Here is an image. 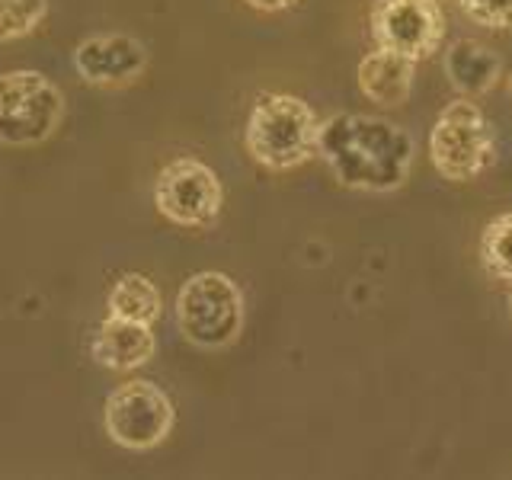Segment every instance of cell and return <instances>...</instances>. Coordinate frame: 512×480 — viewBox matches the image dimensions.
<instances>
[{"label": "cell", "instance_id": "obj_11", "mask_svg": "<svg viewBox=\"0 0 512 480\" xmlns=\"http://www.w3.org/2000/svg\"><path fill=\"white\" fill-rule=\"evenodd\" d=\"M413 74H416V61L404 58L388 48H375L359 61V90L368 103L384 106V109H397L410 100L413 90Z\"/></svg>", "mask_w": 512, "mask_h": 480}, {"label": "cell", "instance_id": "obj_9", "mask_svg": "<svg viewBox=\"0 0 512 480\" xmlns=\"http://www.w3.org/2000/svg\"><path fill=\"white\" fill-rule=\"evenodd\" d=\"M74 71L93 87H125L148 68V48L125 32H100L74 48Z\"/></svg>", "mask_w": 512, "mask_h": 480}, {"label": "cell", "instance_id": "obj_7", "mask_svg": "<svg viewBox=\"0 0 512 480\" xmlns=\"http://www.w3.org/2000/svg\"><path fill=\"white\" fill-rule=\"evenodd\" d=\"M154 205L176 228H212L224 208L218 173L196 157H176L160 167L154 180Z\"/></svg>", "mask_w": 512, "mask_h": 480}, {"label": "cell", "instance_id": "obj_16", "mask_svg": "<svg viewBox=\"0 0 512 480\" xmlns=\"http://www.w3.org/2000/svg\"><path fill=\"white\" fill-rule=\"evenodd\" d=\"M474 23L490 29H512V0H458Z\"/></svg>", "mask_w": 512, "mask_h": 480}, {"label": "cell", "instance_id": "obj_5", "mask_svg": "<svg viewBox=\"0 0 512 480\" xmlns=\"http://www.w3.org/2000/svg\"><path fill=\"white\" fill-rule=\"evenodd\" d=\"M64 119V93L42 71L0 74V144L32 148L48 141Z\"/></svg>", "mask_w": 512, "mask_h": 480}, {"label": "cell", "instance_id": "obj_3", "mask_svg": "<svg viewBox=\"0 0 512 480\" xmlns=\"http://www.w3.org/2000/svg\"><path fill=\"white\" fill-rule=\"evenodd\" d=\"M173 314L186 343L199 349H224L244 330V292L231 276L205 269L180 285Z\"/></svg>", "mask_w": 512, "mask_h": 480}, {"label": "cell", "instance_id": "obj_1", "mask_svg": "<svg viewBox=\"0 0 512 480\" xmlns=\"http://www.w3.org/2000/svg\"><path fill=\"white\" fill-rule=\"evenodd\" d=\"M416 144L400 125L365 116V112H336L320 122L317 157L336 176V183L359 192H394L413 170Z\"/></svg>", "mask_w": 512, "mask_h": 480}, {"label": "cell", "instance_id": "obj_17", "mask_svg": "<svg viewBox=\"0 0 512 480\" xmlns=\"http://www.w3.org/2000/svg\"><path fill=\"white\" fill-rule=\"evenodd\" d=\"M244 4L253 7V10H260V13H282L288 7H295L298 0H244Z\"/></svg>", "mask_w": 512, "mask_h": 480}, {"label": "cell", "instance_id": "obj_19", "mask_svg": "<svg viewBox=\"0 0 512 480\" xmlns=\"http://www.w3.org/2000/svg\"><path fill=\"white\" fill-rule=\"evenodd\" d=\"M509 311H512V288H509Z\"/></svg>", "mask_w": 512, "mask_h": 480}, {"label": "cell", "instance_id": "obj_15", "mask_svg": "<svg viewBox=\"0 0 512 480\" xmlns=\"http://www.w3.org/2000/svg\"><path fill=\"white\" fill-rule=\"evenodd\" d=\"M48 16V0H0V42L32 36Z\"/></svg>", "mask_w": 512, "mask_h": 480}, {"label": "cell", "instance_id": "obj_2", "mask_svg": "<svg viewBox=\"0 0 512 480\" xmlns=\"http://www.w3.org/2000/svg\"><path fill=\"white\" fill-rule=\"evenodd\" d=\"M320 119L292 93H263L247 116L244 144L250 157L266 170H295L317 154Z\"/></svg>", "mask_w": 512, "mask_h": 480}, {"label": "cell", "instance_id": "obj_4", "mask_svg": "<svg viewBox=\"0 0 512 480\" xmlns=\"http://www.w3.org/2000/svg\"><path fill=\"white\" fill-rule=\"evenodd\" d=\"M429 160L448 183H471L496 160V135L471 96L452 100L429 132Z\"/></svg>", "mask_w": 512, "mask_h": 480}, {"label": "cell", "instance_id": "obj_14", "mask_svg": "<svg viewBox=\"0 0 512 480\" xmlns=\"http://www.w3.org/2000/svg\"><path fill=\"white\" fill-rule=\"evenodd\" d=\"M480 263L490 276L512 282V212L493 218L480 234Z\"/></svg>", "mask_w": 512, "mask_h": 480}, {"label": "cell", "instance_id": "obj_13", "mask_svg": "<svg viewBox=\"0 0 512 480\" xmlns=\"http://www.w3.org/2000/svg\"><path fill=\"white\" fill-rule=\"evenodd\" d=\"M109 317H122V320H135V324H148L154 327L164 311V295L160 288L141 276V272H125L116 279V285L109 288Z\"/></svg>", "mask_w": 512, "mask_h": 480}, {"label": "cell", "instance_id": "obj_6", "mask_svg": "<svg viewBox=\"0 0 512 480\" xmlns=\"http://www.w3.org/2000/svg\"><path fill=\"white\" fill-rule=\"evenodd\" d=\"M176 423L173 400L154 381L132 378L122 381L116 391L106 397L103 407V429L119 448L128 452H151L170 436Z\"/></svg>", "mask_w": 512, "mask_h": 480}, {"label": "cell", "instance_id": "obj_12", "mask_svg": "<svg viewBox=\"0 0 512 480\" xmlns=\"http://www.w3.org/2000/svg\"><path fill=\"white\" fill-rule=\"evenodd\" d=\"M445 74L464 96H484L503 80L500 55L477 39H458L445 52Z\"/></svg>", "mask_w": 512, "mask_h": 480}, {"label": "cell", "instance_id": "obj_8", "mask_svg": "<svg viewBox=\"0 0 512 480\" xmlns=\"http://www.w3.org/2000/svg\"><path fill=\"white\" fill-rule=\"evenodd\" d=\"M368 23H372V39L378 48L413 61L436 55L445 39L439 0H375Z\"/></svg>", "mask_w": 512, "mask_h": 480}, {"label": "cell", "instance_id": "obj_10", "mask_svg": "<svg viewBox=\"0 0 512 480\" xmlns=\"http://www.w3.org/2000/svg\"><path fill=\"white\" fill-rule=\"evenodd\" d=\"M154 352V330L148 324H135V320L122 317H106L90 340L93 362L109 368V372H135V368L154 359Z\"/></svg>", "mask_w": 512, "mask_h": 480}, {"label": "cell", "instance_id": "obj_18", "mask_svg": "<svg viewBox=\"0 0 512 480\" xmlns=\"http://www.w3.org/2000/svg\"><path fill=\"white\" fill-rule=\"evenodd\" d=\"M506 90H509V96H512V71H509V77H506Z\"/></svg>", "mask_w": 512, "mask_h": 480}]
</instances>
